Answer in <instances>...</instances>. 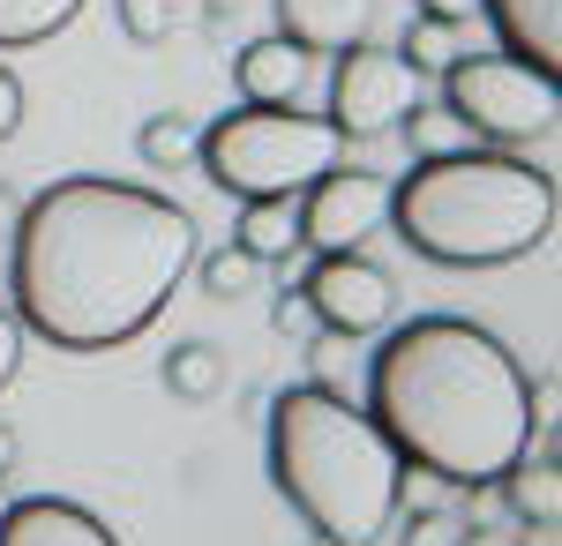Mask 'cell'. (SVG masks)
<instances>
[{
	"label": "cell",
	"mask_w": 562,
	"mask_h": 546,
	"mask_svg": "<svg viewBox=\"0 0 562 546\" xmlns=\"http://www.w3.org/2000/svg\"><path fill=\"white\" fill-rule=\"evenodd\" d=\"M195 270V217L158 187L68 172L38 187L8 232L15 322L53 352H113L166 315Z\"/></svg>",
	"instance_id": "6da1fadb"
},
{
	"label": "cell",
	"mask_w": 562,
	"mask_h": 546,
	"mask_svg": "<svg viewBox=\"0 0 562 546\" xmlns=\"http://www.w3.org/2000/svg\"><path fill=\"white\" fill-rule=\"evenodd\" d=\"M368 420L405 464L487 494L532 450V382L495 330L465 315H413L368 360Z\"/></svg>",
	"instance_id": "7a4b0ae2"
},
{
	"label": "cell",
	"mask_w": 562,
	"mask_h": 546,
	"mask_svg": "<svg viewBox=\"0 0 562 546\" xmlns=\"http://www.w3.org/2000/svg\"><path fill=\"white\" fill-rule=\"evenodd\" d=\"M383 217L397 240L435 262V270H503L548 248L555 232V172L518 158V150H442V158H413V172L390 187Z\"/></svg>",
	"instance_id": "3957f363"
},
{
	"label": "cell",
	"mask_w": 562,
	"mask_h": 546,
	"mask_svg": "<svg viewBox=\"0 0 562 546\" xmlns=\"http://www.w3.org/2000/svg\"><path fill=\"white\" fill-rule=\"evenodd\" d=\"M270 479L323 546H375L397 516L405 457L383 442L368 405L301 382L270 397Z\"/></svg>",
	"instance_id": "277c9868"
},
{
	"label": "cell",
	"mask_w": 562,
	"mask_h": 546,
	"mask_svg": "<svg viewBox=\"0 0 562 546\" xmlns=\"http://www.w3.org/2000/svg\"><path fill=\"white\" fill-rule=\"evenodd\" d=\"M346 158V135L315 121L301 105H225L203 135H195V166L211 172L217 195L233 203H262V195H301L307 180Z\"/></svg>",
	"instance_id": "5b68a950"
},
{
	"label": "cell",
	"mask_w": 562,
	"mask_h": 546,
	"mask_svg": "<svg viewBox=\"0 0 562 546\" xmlns=\"http://www.w3.org/2000/svg\"><path fill=\"white\" fill-rule=\"evenodd\" d=\"M442 105L487 150H532L562 127V76L510 53H458L442 68Z\"/></svg>",
	"instance_id": "8992f818"
},
{
	"label": "cell",
	"mask_w": 562,
	"mask_h": 546,
	"mask_svg": "<svg viewBox=\"0 0 562 546\" xmlns=\"http://www.w3.org/2000/svg\"><path fill=\"white\" fill-rule=\"evenodd\" d=\"M413 105H420V76L397 53H383V45H368V38H352L338 53V68H330V113L323 121L338 127L346 143L352 135H390Z\"/></svg>",
	"instance_id": "52a82bcc"
},
{
	"label": "cell",
	"mask_w": 562,
	"mask_h": 546,
	"mask_svg": "<svg viewBox=\"0 0 562 546\" xmlns=\"http://www.w3.org/2000/svg\"><path fill=\"white\" fill-rule=\"evenodd\" d=\"M301 299L315 315V330H346V337H375L397 315V285L383 262H368L360 248L315 254V270L301 277Z\"/></svg>",
	"instance_id": "ba28073f"
},
{
	"label": "cell",
	"mask_w": 562,
	"mask_h": 546,
	"mask_svg": "<svg viewBox=\"0 0 562 546\" xmlns=\"http://www.w3.org/2000/svg\"><path fill=\"white\" fill-rule=\"evenodd\" d=\"M383 203H390V180L368 166H338L323 180L301 187V248L307 254H338V248H360L375 225H383Z\"/></svg>",
	"instance_id": "9c48e42d"
},
{
	"label": "cell",
	"mask_w": 562,
	"mask_h": 546,
	"mask_svg": "<svg viewBox=\"0 0 562 546\" xmlns=\"http://www.w3.org/2000/svg\"><path fill=\"white\" fill-rule=\"evenodd\" d=\"M307 45H293L285 31H270V38H248L233 53V90L248 98V105H301L307 90Z\"/></svg>",
	"instance_id": "30bf717a"
},
{
	"label": "cell",
	"mask_w": 562,
	"mask_h": 546,
	"mask_svg": "<svg viewBox=\"0 0 562 546\" xmlns=\"http://www.w3.org/2000/svg\"><path fill=\"white\" fill-rule=\"evenodd\" d=\"M0 546H121L83 502H60V494H31V502L0 509Z\"/></svg>",
	"instance_id": "8fae6325"
},
{
	"label": "cell",
	"mask_w": 562,
	"mask_h": 546,
	"mask_svg": "<svg viewBox=\"0 0 562 546\" xmlns=\"http://www.w3.org/2000/svg\"><path fill=\"white\" fill-rule=\"evenodd\" d=\"M487 31H495V53L510 60H532V68H562V0H480Z\"/></svg>",
	"instance_id": "7c38bea8"
},
{
	"label": "cell",
	"mask_w": 562,
	"mask_h": 546,
	"mask_svg": "<svg viewBox=\"0 0 562 546\" xmlns=\"http://www.w3.org/2000/svg\"><path fill=\"white\" fill-rule=\"evenodd\" d=\"M278 8V31L307 53H346L352 38H368V15L375 0H270Z\"/></svg>",
	"instance_id": "4fadbf2b"
},
{
	"label": "cell",
	"mask_w": 562,
	"mask_h": 546,
	"mask_svg": "<svg viewBox=\"0 0 562 546\" xmlns=\"http://www.w3.org/2000/svg\"><path fill=\"white\" fill-rule=\"evenodd\" d=\"M495 494L510 502V516H518L525 532H540V539H555V516H562V464H555V450H525L503 479H495Z\"/></svg>",
	"instance_id": "5bb4252c"
},
{
	"label": "cell",
	"mask_w": 562,
	"mask_h": 546,
	"mask_svg": "<svg viewBox=\"0 0 562 546\" xmlns=\"http://www.w3.org/2000/svg\"><path fill=\"white\" fill-rule=\"evenodd\" d=\"M233 248H248L262 270H270V262H293V254H301V195H262V203H240Z\"/></svg>",
	"instance_id": "9a60e30c"
},
{
	"label": "cell",
	"mask_w": 562,
	"mask_h": 546,
	"mask_svg": "<svg viewBox=\"0 0 562 546\" xmlns=\"http://www.w3.org/2000/svg\"><path fill=\"white\" fill-rule=\"evenodd\" d=\"M76 15H83V0H0V53L45 45L53 31H68Z\"/></svg>",
	"instance_id": "2e32d148"
},
{
	"label": "cell",
	"mask_w": 562,
	"mask_h": 546,
	"mask_svg": "<svg viewBox=\"0 0 562 546\" xmlns=\"http://www.w3.org/2000/svg\"><path fill=\"white\" fill-rule=\"evenodd\" d=\"M458 38H465V23H435V15H413V23H405V45H397V60H405L413 76H442V68L465 53Z\"/></svg>",
	"instance_id": "e0dca14e"
},
{
	"label": "cell",
	"mask_w": 562,
	"mask_h": 546,
	"mask_svg": "<svg viewBox=\"0 0 562 546\" xmlns=\"http://www.w3.org/2000/svg\"><path fill=\"white\" fill-rule=\"evenodd\" d=\"M217 382H225V360H217V344H203V337L173 344V360H166V389H173V397L203 405V397H217Z\"/></svg>",
	"instance_id": "ac0fdd59"
},
{
	"label": "cell",
	"mask_w": 562,
	"mask_h": 546,
	"mask_svg": "<svg viewBox=\"0 0 562 546\" xmlns=\"http://www.w3.org/2000/svg\"><path fill=\"white\" fill-rule=\"evenodd\" d=\"M397 127H405V143H413V158H442V150H465V143H473L465 121H458L450 105H428V98H420Z\"/></svg>",
	"instance_id": "d6986e66"
},
{
	"label": "cell",
	"mask_w": 562,
	"mask_h": 546,
	"mask_svg": "<svg viewBox=\"0 0 562 546\" xmlns=\"http://www.w3.org/2000/svg\"><path fill=\"white\" fill-rule=\"evenodd\" d=\"M135 150H143V166H150V172H180L188 158H195V127L180 121V113H158V121H143Z\"/></svg>",
	"instance_id": "ffe728a7"
},
{
	"label": "cell",
	"mask_w": 562,
	"mask_h": 546,
	"mask_svg": "<svg viewBox=\"0 0 562 546\" xmlns=\"http://www.w3.org/2000/svg\"><path fill=\"white\" fill-rule=\"evenodd\" d=\"M256 277H262V262L248 248H233V240H225L217 254H203V293H211V299H240Z\"/></svg>",
	"instance_id": "44dd1931"
},
{
	"label": "cell",
	"mask_w": 562,
	"mask_h": 546,
	"mask_svg": "<svg viewBox=\"0 0 562 546\" xmlns=\"http://www.w3.org/2000/svg\"><path fill=\"white\" fill-rule=\"evenodd\" d=\"M352 344H360V337H346V330H315L307 337V367H315L323 389H352V367H360Z\"/></svg>",
	"instance_id": "7402d4cb"
},
{
	"label": "cell",
	"mask_w": 562,
	"mask_h": 546,
	"mask_svg": "<svg viewBox=\"0 0 562 546\" xmlns=\"http://www.w3.org/2000/svg\"><path fill=\"white\" fill-rule=\"evenodd\" d=\"M405 546H473V524H465L458 509H413Z\"/></svg>",
	"instance_id": "603a6c76"
},
{
	"label": "cell",
	"mask_w": 562,
	"mask_h": 546,
	"mask_svg": "<svg viewBox=\"0 0 562 546\" xmlns=\"http://www.w3.org/2000/svg\"><path fill=\"white\" fill-rule=\"evenodd\" d=\"M113 15H121V31L135 45H158L173 31V0H113Z\"/></svg>",
	"instance_id": "cb8c5ba5"
},
{
	"label": "cell",
	"mask_w": 562,
	"mask_h": 546,
	"mask_svg": "<svg viewBox=\"0 0 562 546\" xmlns=\"http://www.w3.org/2000/svg\"><path fill=\"white\" fill-rule=\"evenodd\" d=\"M15 367H23V322H15V315L0 307V389L15 382Z\"/></svg>",
	"instance_id": "d4e9b609"
},
{
	"label": "cell",
	"mask_w": 562,
	"mask_h": 546,
	"mask_svg": "<svg viewBox=\"0 0 562 546\" xmlns=\"http://www.w3.org/2000/svg\"><path fill=\"white\" fill-rule=\"evenodd\" d=\"M23 127V83H15V68H0V143Z\"/></svg>",
	"instance_id": "484cf974"
},
{
	"label": "cell",
	"mask_w": 562,
	"mask_h": 546,
	"mask_svg": "<svg viewBox=\"0 0 562 546\" xmlns=\"http://www.w3.org/2000/svg\"><path fill=\"white\" fill-rule=\"evenodd\" d=\"M270 322H278V330L293 337V330H307V322H315V315H307V299H301V285H285V293H278V307H270Z\"/></svg>",
	"instance_id": "4316f807"
},
{
	"label": "cell",
	"mask_w": 562,
	"mask_h": 546,
	"mask_svg": "<svg viewBox=\"0 0 562 546\" xmlns=\"http://www.w3.org/2000/svg\"><path fill=\"white\" fill-rule=\"evenodd\" d=\"M420 15H435V23H465V31H473L480 0H420Z\"/></svg>",
	"instance_id": "83f0119b"
},
{
	"label": "cell",
	"mask_w": 562,
	"mask_h": 546,
	"mask_svg": "<svg viewBox=\"0 0 562 546\" xmlns=\"http://www.w3.org/2000/svg\"><path fill=\"white\" fill-rule=\"evenodd\" d=\"M15 211H23V203H15V195H8V187H0V240H8V232H15Z\"/></svg>",
	"instance_id": "f1b7e54d"
},
{
	"label": "cell",
	"mask_w": 562,
	"mask_h": 546,
	"mask_svg": "<svg viewBox=\"0 0 562 546\" xmlns=\"http://www.w3.org/2000/svg\"><path fill=\"white\" fill-rule=\"evenodd\" d=\"M8 464H15V434L0 426V471H8Z\"/></svg>",
	"instance_id": "f546056e"
},
{
	"label": "cell",
	"mask_w": 562,
	"mask_h": 546,
	"mask_svg": "<svg viewBox=\"0 0 562 546\" xmlns=\"http://www.w3.org/2000/svg\"><path fill=\"white\" fill-rule=\"evenodd\" d=\"M0 509H8V471H0Z\"/></svg>",
	"instance_id": "4dcf8cb0"
}]
</instances>
